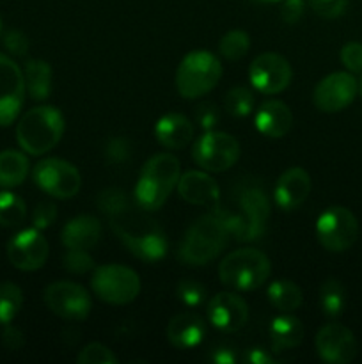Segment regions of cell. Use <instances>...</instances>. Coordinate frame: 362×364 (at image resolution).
Wrapping results in <instances>:
<instances>
[{"instance_id": "cell-36", "label": "cell", "mask_w": 362, "mask_h": 364, "mask_svg": "<svg viewBox=\"0 0 362 364\" xmlns=\"http://www.w3.org/2000/svg\"><path fill=\"white\" fill-rule=\"evenodd\" d=\"M78 364H117V355L103 343H89L78 352Z\"/></svg>"}, {"instance_id": "cell-49", "label": "cell", "mask_w": 362, "mask_h": 364, "mask_svg": "<svg viewBox=\"0 0 362 364\" xmlns=\"http://www.w3.org/2000/svg\"><path fill=\"white\" fill-rule=\"evenodd\" d=\"M0 32H2V20H0Z\"/></svg>"}, {"instance_id": "cell-4", "label": "cell", "mask_w": 362, "mask_h": 364, "mask_svg": "<svg viewBox=\"0 0 362 364\" xmlns=\"http://www.w3.org/2000/svg\"><path fill=\"white\" fill-rule=\"evenodd\" d=\"M64 116L57 107L41 105L27 110L18 119L16 141L32 156L52 151L64 135Z\"/></svg>"}, {"instance_id": "cell-29", "label": "cell", "mask_w": 362, "mask_h": 364, "mask_svg": "<svg viewBox=\"0 0 362 364\" xmlns=\"http://www.w3.org/2000/svg\"><path fill=\"white\" fill-rule=\"evenodd\" d=\"M319 308L327 318L334 320L343 315L346 308V290L336 277H329L319 287Z\"/></svg>"}, {"instance_id": "cell-25", "label": "cell", "mask_w": 362, "mask_h": 364, "mask_svg": "<svg viewBox=\"0 0 362 364\" xmlns=\"http://www.w3.org/2000/svg\"><path fill=\"white\" fill-rule=\"evenodd\" d=\"M141 174L158 181L160 185H163V187L169 188V191L172 192L181 176L180 160H177L172 153H158V155H153L151 159L144 164Z\"/></svg>"}, {"instance_id": "cell-16", "label": "cell", "mask_w": 362, "mask_h": 364, "mask_svg": "<svg viewBox=\"0 0 362 364\" xmlns=\"http://www.w3.org/2000/svg\"><path fill=\"white\" fill-rule=\"evenodd\" d=\"M25 100L23 71L11 57L0 53V127H9Z\"/></svg>"}, {"instance_id": "cell-37", "label": "cell", "mask_w": 362, "mask_h": 364, "mask_svg": "<svg viewBox=\"0 0 362 364\" xmlns=\"http://www.w3.org/2000/svg\"><path fill=\"white\" fill-rule=\"evenodd\" d=\"M105 156L110 164H124L131 156V142L126 137H112L105 146Z\"/></svg>"}, {"instance_id": "cell-21", "label": "cell", "mask_w": 362, "mask_h": 364, "mask_svg": "<svg viewBox=\"0 0 362 364\" xmlns=\"http://www.w3.org/2000/svg\"><path fill=\"white\" fill-rule=\"evenodd\" d=\"M254 124L265 137L280 139L293 127V112L280 100H268L256 112Z\"/></svg>"}, {"instance_id": "cell-44", "label": "cell", "mask_w": 362, "mask_h": 364, "mask_svg": "<svg viewBox=\"0 0 362 364\" xmlns=\"http://www.w3.org/2000/svg\"><path fill=\"white\" fill-rule=\"evenodd\" d=\"M4 327H6L2 333L4 347H6L7 350H20V348L25 345L23 333H21L20 329H16V327L11 326V323H7V326H4Z\"/></svg>"}, {"instance_id": "cell-6", "label": "cell", "mask_w": 362, "mask_h": 364, "mask_svg": "<svg viewBox=\"0 0 362 364\" xmlns=\"http://www.w3.org/2000/svg\"><path fill=\"white\" fill-rule=\"evenodd\" d=\"M222 63L208 50H194L181 59L176 70V89L183 98L195 100L208 95L222 78Z\"/></svg>"}, {"instance_id": "cell-15", "label": "cell", "mask_w": 362, "mask_h": 364, "mask_svg": "<svg viewBox=\"0 0 362 364\" xmlns=\"http://www.w3.org/2000/svg\"><path fill=\"white\" fill-rule=\"evenodd\" d=\"M319 359L329 364H348L358 354V345L353 333L346 326L329 322L318 331L314 338Z\"/></svg>"}, {"instance_id": "cell-43", "label": "cell", "mask_w": 362, "mask_h": 364, "mask_svg": "<svg viewBox=\"0 0 362 364\" xmlns=\"http://www.w3.org/2000/svg\"><path fill=\"white\" fill-rule=\"evenodd\" d=\"M305 9L304 0H283V6H280V18H283L284 23L295 25L298 23V20L302 18Z\"/></svg>"}, {"instance_id": "cell-23", "label": "cell", "mask_w": 362, "mask_h": 364, "mask_svg": "<svg viewBox=\"0 0 362 364\" xmlns=\"http://www.w3.org/2000/svg\"><path fill=\"white\" fill-rule=\"evenodd\" d=\"M103 235L102 223L92 215H78L64 224L60 231V242L66 249H89L94 247Z\"/></svg>"}, {"instance_id": "cell-47", "label": "cell", "mask_w": 362, "mask_h": 364, "mask_svg": "<svg viewBox=\"0 0 362 364\" xmlns=\"http://www.w3.org/2000/svg\"><path fill=\"white\" fill-rule=\"evenodd\" d=\"M254 2H261V4H275V2H283V0H254Z\"/></svg>"}, {"instance_id": "cell-14", "label": "cell", "mask_w": 362, "mask_h": 364, "mask_svg": "<svg viewBox=\"0 0 362 364\" xmlns=\"http://www.w3.org/2000/svg\"><path fill=\"white\" fill-rule=\"evenodd\" d=\"M50 255L48 240L43 237L41 230L28 228L20 231L7 242V258L11 265L23 272H34L46 263Z\"/></svg>"}, {"instance_id": "cell-20", "label": "cell", "mask_w": 362, "mask_h": 364, "mask_svg": "<svg viewBox=\"0 0 362 364\" xmlns=\"http://www.w3.org/2000/svg\"><path fill=\"white\" fill-rule=\"evenodd\" d=\"M167 340L177 350L199 347L206 336V322L197 313H180L167 323Z\"/></svg>"}, {"instance_id": "cell-41", "label": "cell", "mask_w": 362, "mask_h": 364, "mask_svg": "<svg viewBox=\"0 0 362 364\" xmlns=\"http://www.w3.org/2000/svg\"><path fill=\"white\" fill-rule=\"evenodd\" d=\"M57 219V208L53 203L43 201L38 203V206L34 208V213H32V224L38 230H48Z\"/></svg>"}, {"instance_id": "cell-18", "label": "cell", "mask_w": 362, "mask_h": 364, "mask_svg": "<svg viewBox=\"0 0 362 364\" xmlns=\"http://www.w3.org/2000/svg\"><path fill=\"white\" fill-rule=\"evenodd\" d=\"M177 194L183 201L201 208L215 210L220 205V187L208 171H187L177 180Z\"/></svg>"}, {"instance_id": "cell-12", "label": "cell", "mask_w": 362, "mask_h": 364, "mask_svg": "<svg viewBox=\"0 0 362 364\" xmlns=\"http://www.w3.org/2000/svg\"><path fill=\"white\" fill-rule=\"evenodd\" d=\"M293 70L286 57L275 52L259 53L248 66V82L261 95H279L290 85Z\"/></svg>"}, {"instance_id": "cell-32", "label": "cell", "mask_w": 362, "mask_h": 364, "mask_svg": "<svg viewBox=\"0 0 362 364\" xmlns=\"http://www.w3.org/2000/svg\"><path fill=\"white\" fill-rule=\"evenodd\" d=\"M251 48V38L245 31H229L219 43V52L227 60L243 59Z\"/></svg>"}, {"instance_id": "cell-33", "label": "cell", "mask_w": 362, "mask_h": 364, "mask_svg": "<svg viewBox=\"0 0 362 364\" xmlns=\"http://www.w3.org/2000/svg\"><path fill=\"white\" fill-rule=\"evenodd\" d=\"M254 95L247 87H233L224 98V110L233 117H247L254 110Z\"/></svg>"}, {"instance_id": "cell-46", "label": "cell", "mask_w": 362, "mask_h": 364, "mask_svg": "<svg viewBox=\"0 0 362 364\" xmlns=\"http://www.w3.org/2000/svg\"><path fill=\"white\" fill-rule=\"evenodd\" d=\"M243 361L247 364H273L275 358L263 347L247 348L243 354Z\"/></svg>"}, {"instance_id": "cell-10", "label": "cell", "mask_w": 362, "mask_h": 364, "mask_svg": "<svg viewBox=\"0 0 362 364\" xmlns=\"http://www.w3.org/2000/svg\"><path fill=\"white\" fill-rule=\"evenodd\" d=\"M45 304L53 315L66 322H84L92 309V299L82 284L55 281L45 288Z\"/></svg>"}, {"instance_id": "cell-19", "label": "cell", "mask_w": 362, "mask_h": 364, "mask_svg": "<svg viewBox=\"0 0 362 364\" xmlns=\"http://www.w3.org/2000/svg\"><path fill=\"white\" fill-rule=\"evenodd\" d=\"M311 176L304 167H290L284 171L277 180L273 188V199L275 205L284 212L297 210L307 201L311 194Z\"/></svg>"}, {"instance_id": "cell-28", "label": "cell", "mask_w": 362, "mask_h": 364, "mask_svg": "<svg viewBox=\"0 0 362 364\" xmlns=\"http://www.w3.org/2000/svg\"><path fill=\"white\" fill-rule=\"evenodd\" d=\"M28 174V159L16 149L0 151V187H20Z\"/></svg>"}, {"instance_id": "cell-39", "label": "cell", "mask_w": 362, "mask_h": 364, "mask_svg": "<svg viewBox=\"0 0 362 364\" xmlns=\"http://www.w3.org/2000/svg\"><path fill=\"white\" fill-rule=\"evenodd\" d=\"M350 0H309V6L314 11L318 16L327 18V20H334V18L341 16L346 9Z\"/></svg>"}, {"instance_id": "cell-35", "label": "cell", "mask_w": 362, "mask_h": 364, "mask_svg": "<svg viewBox=\"0 0 362 364\" xmlns=\"http://www.w3.org/2000/svg\"><path fill=\"white\" fill-rule=\"evenodd\" d=\"M62 265L67 272L75 276H84V274L94 270V259L85 249H66L62 256Z\"/></svg>"}, {"instance_id": "cell-13", "label": "cell", "mask_w": 362, "mask_h": 364, "mask_svg": "<svg viewBox=\"0 0 362 364\" xmlns=\"http://www.w3.org/2000/svg\"><path fill=\"white\" fill-rule=\"evenodd\" d=\"M358 92V82L348 71H336L318 82L312 92L316 109L327 114H336L351 105Z\"/></svg>"}, {"instance_id": "cell-7", "label": "cell", "mask_w": 362, "mask_h": 364, "mask_svg": "<svg viewBox=\"0 0 362 364\" xmlns=\"http://www.w3.org/2000/svg\"><path fill=\"white\" fill-rule=\"evenodd\" d=\"M91 288L99 301L112 306H124L133 302L141 294V277L130 267L110 263L94 267Z\"/></svg>"}, {"instance_id": "cell-26", "label": "cell", "mask_w": 362, "mask_h": 364, "mask_svg": "<svg viewBox=\"0 0 362 364\" xmlns=\"http://www.w3.org/2000/svg\"><path fill=\"white\" fill-rule=\"evenodd\" d=\"M25 89L35 102H43L52 92V68L46 60L31 59L27 60L23 70Z\"/></svg>"}, {"instance_id": "cell-17", "label": "cell", "mask_w": 362, "mask_h": 364, "mask_svg": "<svg viewBox=\"0 0 362 364\" xmlns=\"http://www.w3.org/2000/svg\"><path fill=\"white\" fill-rule=\"evenodd\" d=\"M209 323L222 333H236L248 320V306L238 291H219L206 302Z\"/></svg>"}, {"instance_id": "cell-45", "label": "cell", "mask_w": 362, "mask_h": 364, "mask_svg": "<svg viewBox=\"0 0 362 364\" xmlns=\"http://www.w3.org/2000/svg\"><path fill=\"white\" fill-rule=\"evenodd\" d=\"M208 359L215 364H234L240 359L238 352L233 347H227V345H220V347L213 348L212 354L208 355Z\"/></svg>"}, {"instance_id": "cell-27", "label": "cell", "mask_w": 362, "mask_h": 364, "mask_svg": "<svg viewBox=\"0 0 362 364\" xmlns=\"http://www.w3.org/2000/svg\"><path fill=\"white\" fill-rule=\"evenodd\" d=\"M266 299L280 313H293L304 302V294L297 283L290 279L272 281L266 288Z\"/></svg>"}, {"instance_id": "cell-34", "label": "cell", "mask_w": 362, "mask_h": 364, "mask_svg": "<svg viewBox=\"0 0 362 364\" xmlns=\"http://www.w3.org/2000/svg\"><path fill=\"white\" fill-rule=\"evenodd\" d=\"M176 295L187 308H201L202 304H206V299H208L206 288L199 281L194 279L180 281L176 287Z\"/></svg>"}, {"instance_id": "cell-38", "label": "cell", "mask_w": 362, "mask_h": 364, "mask_svg": "<svg viewBox=\"0 0 362 364\" xmlns=\"http://www.w3.org/2000/svg\"><path fill=\"white\" fill-rule=\"evenodd\" d=\"M341 63L350 73H362V43H346L341 48Z\"/></svg>"}, {"instance_id": "cell-48", "label": "cell", "mask_w": 362, "mask_h": 364, "mask_svg": "<svg viewBox=\"0 0 362 364\" xmlns=\"http://www.w3.org/2000/svg\"><path fill=\"white\" fill-rule=\"evenodd\" d=\"M358 91H361V96H362V80H361V85H358Z\"/></svg>"}, {"instance_id": "cell-3", "label": "cell", "mask_w": 362, "mask_h": 364, "mask_svg": "<svg viewBox=\"0 0 362 364\" xmlns=\"http://www.w3.org/2000/svg\"><path fill=\"white\" fill-rule=\"evenodd\" d=\"M229 238L226 223L215 212H209L188 228L177 249V259L188 267L208 265L224 251Z\"/></svg>"}, {"instance_id": "cell-9", "label": "cell", "mask_w": 362, "mask_h": 364, "mask_svg": "<svg viewBox=\"0 0 362 364\" xmlns=\"http://www.w3.org/2000/svg\"><path fill=\"white\" fill-rule=\"evenodd\" d=\"M316 238L329 252H344L357 242L358 220L344 206H329L316 220Z\"/></svg>"}, {"instance_id": "cell-1", "label": "cell", "mask_w": 362, "mask_h": 364, "mask_svg": "<svg viewBox=\"0 0 362 364\" xmlns=\"http://www.w3.org/2000/svg\"><path fill=\"white\" fill-rule=\"evenodd\" d=\"M144 212L146 210L141 208L135 199L131 201L128 198L105 215L114 233L135 258L146 263H156L165 258L169 242L156 220L149 219Z\"/></svg>"}, {"instance_id": "cell-5", "label": "cell", "mask_w": 362, "mask_h": 364, "mask_svg": "<svg viewBox=\"0 0 362 364\" xmlns=\"http://www.w3.org/2000/svg\"><path fill=\"white\" fill-rule=\"evenodd\" d=\"M272 272L270 258L259 249L231 251L219 263V279L234 291H254L266 283Z\"/></svg>"}, {"instance_id": "cell-2", "label": "cell", "mask_w": 362, "mask_h": 364, "mask_svg": "<svg viewBox=\"0 0 362 364\" xmlns=\"http://www.w3.org/2000/svg\"><path fill=\"white\" fill-rule=\"evenodd\" d=\"M215 212L226 223L229 235L238 242H256L265 235L270 217V201L265 188L247 183L238 191L236 210L216 206Z\"/></svg>"}, {"instance_id": "cell-30", "label": "cell", "mask_w": 362, "mask_h": 364, "mask_svg": "<svg viewBox=\"0 0 362 364\" xmlns=\"http://www.w3.org/2000/svg\"><path fill=\"white\" fill-rule=\"evenodd\" d=\"M27 217V205L11 191H0V226L16 228Z\"/></svg>"}, {"instance_id": "cell-40", "label": "cell", "mask_w": 362, "mask_h": 364, "mask_svg": "<svg viewBox=\"0 0 362 364\" xmlns=\"http://www.w3.org/2000/svg\"><path fill=\"white\" fill-rule=\"evenodd\" d=\"M219 109H216L215 103L212 102L201 103V105H197V109H195V123H197V127L204 132L213 130V128L219 124Z\"/></svg>"}, {"instance_id": "cell-42", "label": "cell", "mask_w": 362, "mask_h": 364, "mask_svg": "<svg viewBox=\"0 0 362 364\" xmlns=\"http://www.w3.org/2000/svg\"><path fill=\"white\" fill-rule=\"evenodd\" d=\"M4 46L13 55L23 57L28 52V39L20 31H7L6 36H4Z\"/></svg>"}, {"instance_id": "cell-22", "label": "cell", "mask_w": 362, "mask_h": 364, "mask_svg": "<svg viewBox=\"0 0 362 364\" xmlns=\"http://www.w3.org/2000/svg\"><path fill=\"white\" fill-rule=\"evenodd\" d=\"M194 123L180 112H170L160 117L155 124V139L162 148L181 149L194 139Z\"/></svg>"}, {"instance_id": "cell-11", "label": "cell", "mask_w": 362, "mask_h": 364, "mask_svg": "<svg viewBox=\"0 0 362 364\" xmlns=\"http://www.w3.org/2000/svg\"><path fill=\"white\" fill-rule=\"evenodd\" d=\"M34 183L55 199H71L80 192L82 176L77 167L62 159H45L32 171Z\"/></svg>"}, {"instance_id": "cell-8", "label": "cell", "mask_w": 362, "mask_h": 364, "mask_svg": "<svg viewBox=\"0 0 362 364\" xmlns=\"http://www.w3.org/2000/svg\"><path fill=\"white\" fill-rule=\"evenodd\" d=\"M192 159L208 173H224L240 159V142L226 132L208 130L194 142Z\"/></svg>"}, {"instance_id": "cell-31", "label": "cell", "mask_w": 362, "mask_h": 364, "mask_svg": "<svg viewBox=\"0 0 362 364\" xmlns=\"http://www.w3.org/2000/svg\"><path fill=\"white\" fill-rule=\"evenodd\" d=\"M23 304V294L14 283H0V326L13 322Z\"/></svg>"}, {"instance_id": "cell-24", "label": "cell", "mask_w": 362, "mask_h": 364, "mask_svg": "<svg viewBox=\"0 0 362 364\" xmlns=\"http://www.w3.org/2000/svg\"><path fill=\"white\" fill-rule=\"evenodd\" d=\"M270 343H272L273 352H284L293 350V348L300 347L304 341V323L297 318V316L284 313V315L275 316L268 327Z\"/></svg>"}]
</instances>
